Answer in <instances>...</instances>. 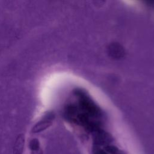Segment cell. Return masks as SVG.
Returning a JSON list of instances; mask_svg holds the SVG:
<instances>
[{"label":"cell","instance_id":"1","mask_svg":"<svg viewBox=\"0 0 154 154\" xmlns=\"http://www.w3.org/2000/svg\"><path fill=\"white\" fill-rule=\"evenodd\" d=\"M25 144V137L23 135H19L17 138L13 146V154H22Z\"/></svg>","mask_w":154,"mask_h":154},{"label":"cell","instance_id":"2","mask_svg":"<svg viewBox=\"0 0 154 154\" xmlns=\"http://www.w3.org/2000/svg\"><path fill=\"white\" fill-rule=\"evenodd\" d=\"M49 125V123L48 121H42L35 125L33 128H32V132L34 133H37L40 132L44 130L46 128H48Z\"/></svg>","mask_w":154,"mask_h":154},{"label":"cell","instance_id":"3","mask_svg":"<svg viewBox=\"0 0 154 154\" xmlns=\"http://www.w3.org/2000/svg\"><path fill=\"white\" fill-rule=\"evenodd\" d=\"M29 147L34 154H41V150L40 149L38 141L36 139H34L31 141L29 144Z\"/></svg>","mask_w":154,"mask_h":154}]
</instances>
